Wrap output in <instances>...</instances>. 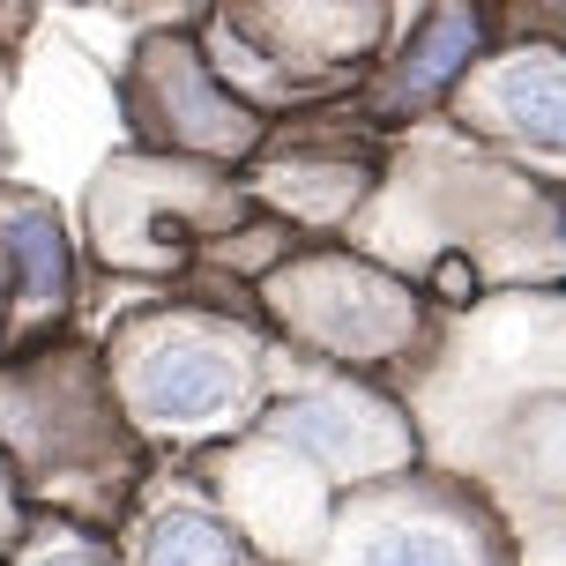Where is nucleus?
<instances>
[{
	"instance_id": "obj_1",
	"label": "nucleus",
	"mask_w": 566,
	"mask_h": 566,
	"mask_svg": "<svg viewBox=\"0 0 566 566\" xmlns=\"http://www.w3.org/2000/svg\"><path fill=\"white\" fill-rule=\"evenodd\" d=\"M231 402V358L217 350H201V343H165V350H149L142 358V410L149 418H217Z\"/></svg>"
},
{
	"instance_id": "obj_2",
	"label": "nucleus",
	"mask_w": 566,
	"mask_h": 566,
	"mask_svg": "<svg viewBox=\"0 0 566 566\" xmlns=\"http://www.w3.org/2000/svg\"><path fill=\"white\" fill-rule=\"evenodd\" d=\"M500 119L514 135L544 142V149H566V60L530 53L500 75Z\"/></svg>"
},
{
	"instance_id": "obj_3",
	"label": "nucleus",
	"mask_w": 566,
	"mask_h": 566,
	"mask_svg": "<svg viewBox=\"0 0 566 566\" xmlns=\"http://www.w3.org/2000/svg\"><path fill=\"white\" fill-rule=\"evenodd\" d=\"M8 254H15V276H23L30 298H60L67 283V239L45 209H15L8 217Z\"/></svg>"
},
{
	"instance_id": "obj_4",
	"label": "nucleus",
	"mask_w": 566,
	"mask_h": 566,
	"mask_svg": "<svg viewBox=\"0 0 566 566\" xmlns=\"http://www.w3.org/2000/svg\"><path fill=\"white\" fill-rule=\"evenodd\" d=\"M149 559L157 566H239V544L217 522H201V514H165L157 537H149Z\"/></svg>"
},
{
	"instance_id": "obj_5",
	"label": "nucleus",
	"mask_w": 566,
	"mask_h": 566,
	"mask_svg": "<svg viewBox=\"0 0 566 566\" xmlns=\"http://www.w3.org/2000/svg\"><path fill=\"white\" fill-rule=\"evenodd\" d=\"M470 45H478L470 15H440V23L424 30V45L410 53V67H402V90H410V97H424V90H448V75L470 60Z\"/></svg>"
},
{
	"instance_id": "obj_6",
	"label": "nucleus",
	"mask_w": 566,
	"mask_h": 566,
	"mask_svg": "<svg viewBox=\"0 0 566 566\" xmlns=\"http://www.w3.org/2000/svg\"><path fill=\"white\" fill-rule=\"evenodd\" d=\"M358 566H462V552L448 537H432V530H380Z\"/></svg>"
},
{
	"instance_id": "obj_7",
	"label": "nucleus",
	"mask_w": 566,
	"mask_h": 566,
	"mask_svg": "<svg viewBox=\"0 0 566 566\" xmlns=\"http://www.w3.org/2000/svg\"><path fill=\"white\" fill-rule=\"evenodd\" d=\"M45 566H97V559H83V552H60V559H45Z\"/></svg>"
}]
</instances>
